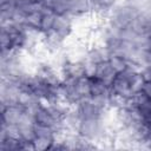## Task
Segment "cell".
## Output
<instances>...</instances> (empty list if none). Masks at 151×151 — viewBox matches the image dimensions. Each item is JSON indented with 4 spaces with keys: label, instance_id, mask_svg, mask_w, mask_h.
<instances>
[{
    "label": "cell",
    "instance_id": "cell-5",
    "mask_svg": "<svg viewBox=\"0 0 151 151\" xmlns=\"http://www.w3.org/2000/svg\"><path fill=\"white\" fill-rule=\"evenodd\" d=\"M139 73L144 81H151V64H149V66L143 68V71H140Z\"/></svg>",
    "mask_w": 151,
    "mask_h": 151
},
{
    "label": "cell",
    "instance_id": "cell-2",
    "mask_svg": "<svg viewBox=\"0 0 151 151\" xmlns=\"http://www.w3.org/2000/svg\"><path fill=\"white\" fill-rule=\"evenodd\" d=\"M114 76H116V72L113 71V68L110 65V63H109L107 59H104V60H101V61H99L97 64L94 77L104 80L105 83H107L110 85V83L112 81V79L114 78Z\"/></svg>",
    "mask_w": 151,
    "mask_h": 151
},
{
    "label": "cell",
    "instance_id": "cell-3",
    "mask_svg": "<svg viewBox=\"0 0 151 151\" xmlns=\"http://www.w3.org/2000/svg\"><path fill=\"white\" fill-rule=\"evenodd\" d=\"M55 18H57V14H54L50 9L44 8L39 32H41L42 34H46V33L51 32L53 29V26H54V22H55Z\"/></svg>",
    "mask_w": 151,
    "mask_h": 151
},
{
    "label": "cell",
    "instance_id": "cell-7",
    "mask_svg": "<svg viewBox=\"0 0 151 151\" xmlns=\"http://www.w3.org/2000/svg\"><path fill=\"white\" fill-rule=\"evenodd\" d=\"M44 1L45 0H28V2L32 4V5H42Z\"/></svg>",
    "mask_w": 151,
    "mask_h": 151
},
{
    "label": "cell",
    "instance_id": "cell-4",
    "mask_svg": "<svg viewBox=\"0 0 151 151\" xmlns=\"http://www.w3.org/2000/svg\"><path fill=\"white\" fill-rule=\"evenodd\" d=\"M107 60L116 73L123 72L129 67V59L123 54H109Z\"/></svg>",
    "mask_w": 151,
    "mask_h": 151
},
{
    "label": "cell",
    "instance_id": "cell-1",
    "mask_svg": "<svg viewBox=\"0 0 151 151\" xmlns=\"http://www.w3.org/2000/svg\"><path fill=\"white\" fill-rule=\"evenodd\" d=\"M71 17L72 15H70V14H65V15H57V18H55V22H54L52 31L58 33L63 39H65L72 31Z\"/></svg>",
    "mask_w": 151,
    "mask_h": 151
},
{
    "label": "cell",
    "instance_id": "cell-6",
    "mask_svg": "<svg viewBox=\"0 0 151 151\" xmlns=\"http://www.w3.org/2000/svg\"><path fill=\"white\" fill-rule=\"evenodd\" d=\"M140 92H142L145 97H147L149 99H151V81H144Z\"/></svg>",
    "mask_w": 151,
    "mask_h": 151
}]
</instances>
